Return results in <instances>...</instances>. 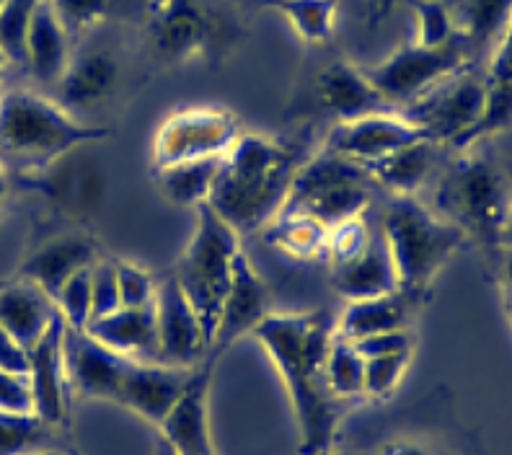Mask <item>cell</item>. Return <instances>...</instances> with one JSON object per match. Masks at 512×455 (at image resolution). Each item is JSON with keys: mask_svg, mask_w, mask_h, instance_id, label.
<instances>
[{"mask_svg": "<svg viewBox=\"0 0 512 455\" xmlns=\"http://www.w3.org/2000/svg\"><path fill=\"white\" fill-rule=\"evenodd\" d=\"M280 373L298 424L300 455H329L342 422V401L326 386V352L334 337V316L316 311H269L251 331Z\"/></svg>", "mask_w": 512, "mask_h": 455, "instance_id": "obj_1", "label": "cell"}, {"mask_svg": "<svg viewBox=\"0 0 512 455\" xmlns=\"http://www.w3.org/2000/svg\"><path fill=\"white\" fill-rule=\"evenodd\" d=\"M306 156L288 140L241 132L220 161L218 179L207 205L238 236L259 231L285 207L293 179Z\"/></svg>", "mask_w": 512, "mask_h": 455, "instance_id": "obj_2", "label": "cell"}, {"mask_svg": "<svg viewBox=\"0 0 512 455\" xmlns=\"http://www.w3.org/2000/svg\"><path fill=\"white\" fill-rule=\"evenodd\" d=\"M432 210L476 244L505 262L510 246V181L507 171L481 145L456 150L435 181Z\"/></svg>", "mask_w": 512, "mask_h": 455, "instance_id": "obj_3", "label": "cell"}, {"mask_svg": "<svg viewBox=\"0 0 512 455\" xmlns=\"http://www.w3.org/2000/svg\"><path fill=\"white\" fill-rule=\"evenodd\" d=\"M112 132L88 125L63 104L32 88L0 94V166L13 179H26L81 145H99Z\"/></svg>", "mask_w": 512, "mask_h": 455, "instance_id": "obj_4", "label": "cell"}, {"mask_svg": "<svg viewBox=\"0 0 512 455\" xmlns=\"http://www.w3.org/2000/svg\"><path fill=\"white\" fill-rule=\"evenodd\" d=\"M383 244L394 262L399 290L422 298L463 249L466 238L417 197H394L383 212Z\"/></svg>", "mask_w": 512, "mask_h": 455, "instance_id": "obj_5", "label": "cell"}, {"mask_svg": "<svg viewBox=\"0 0 512 455\" xmlns=\"http://www.w3.org/2000/svg\"><path fill=\"white\" fill-rule=\"evenodd\" d=\"M192 236L174 267V280L200 318L207 344L213 342L220 308L228 295L241 236L210 205L197 207ZM210 352V350H207Z\"/></svg>", "mask_w": 512, "mask_h": 455, "instance_id": "obj_6", "label": "cell"}, {"mask_svg": "<svg viewBox=\"0 0 512 455\" xmlns=\"http://www.w3.org/2000/svg\"><path fill=\"white\" fill-rule=\"evenodd\" d=\"M370 184L373 179L368 169L321 150L303 161L282 210L303 212L331 228L342 220L365 215L370 205Z\"/></svg>", "mask_w": 512, "mask_h": 455, "instance_id": "obj_7", "label": "cell"}, {"mask_svg": "<svg viewBox=\"0 0 512 455\" xmlns=\"http://www.w3.org/2000/svg\"><path fill=\"white\" fill-rule=\"evenodd\" d=\"M471 50L466 39L458 34L450 42L438 47H425V44L409 42L401 44L388 57L373 65H363L368 81L375 91L386 99L391 109L406 106L425 96L435 86L448 81L450 75L461 73L471 65Z\"/></svg>", "mask_w": 512, "mask_h": 455, "instance_id": "obj_8", "label": "cell"}, {"mask_svg": "<svg viewBox=\"0 0 512 455\" xmlns=\"http://www.w3.org/2000/svg\"><path fill=\"white\" fill-rule=\"evenodd\" d=\"M19 181L39 192L57 218L73 228L94 223L109 197V169L94 145L70 150L44 171Z\"/></svg>", "mask_w": 512, "mask_h": 455, "instance_id": "obj_9", "label": "cell"}, {"mask_svg": "<svg viewBox=\"0 0 512 455\" xmlns=\"http://www.w3.org/2000/svg\"><path fill=\"white\" fill-rule=\"evenodd\" d=\"M241 119L215 104H194L176 109L153 132L150 166L153 171L189 161L223 158L241 138Z\"/></svg>", "mask_w": 512, "mask_h": 455, "instance_id": "obj_10", "label": "cell"}, {"mask_svg": "<svg viewBox=\"0 0 512 455\" xmlns=\"http://www.w3.org/2000/svg\"><path fill=\"white\" fill-rule=\"evenodd\" d=\"M484 101V73L471 68L450 75L448 81L401 109L432 143L456 145L476 125Z\"/></svg>", "mask_w": 512, "mask_h": 455, "instance_id": "obj_11", "label": "cell"}, {"mask_svg": "<svg viewBox=\"0 0 512 455\" xmlns=\"http://www.w3.org/2000/svg\"><path fill=\"white\" fill-rule=\"evenodd\" d=\"M145 32L158 60L189 65L207 55L215 24L197 0H148Z\"/></svg>", "mask_w": 512, "mask_h": 455, "instance_id": "obj_12", "label": "cell"}, {"mask_svg": "<svg viewBox=\"0 0 512 455\" xmlns=\"http://www.w3.org/2000/svg\"><path fill=\"white\" fill-rule=\"evenodd\" d=\"M417 140L430 138L414 125L412 119H406L401 112H373L365 117L337 122L326 135L324 150L368 169Z\"/></svg>", "mask_w": 512, "mask_h": 455, "instance_id": "obj_13", "label": "cell"}, {"mask_svg": "<svg viewBox=\"0 0 512 455\" xmlns=\"http://www.w3.org/2000/svg\"><path fill=\"white\" fill-rule=\"evenodd\" d=\"M153 311H156L158 329V362L174 365V368H197L207 357L210 344H207L200 318L174 275L158 280Z\"/></svg>", "mask_w": 512, "mask_h": 455, "instance_id": "obj_14", "label": "cell"}, {"mask_svg": "<svg viewBox=\"0 0 512 455\" xmlns=\"http://www.w3.org/2000/svg\"><path fill=\"white\" fill-rule=\"evenodd\" d=\"M215 360L218 357L207 355L194 368L189 386L171 406L166 419L158 424L161 440L176 455H218L210 430V381H213Z\"/></svg>", "mask_w": 512, "mask_h": 455, "instance_id": "obj_15", "label": "cell"}, {"mask_svg": "<svg viewBox=\"0 0 512 455\" xmlns=\"http://www.w3.org/2000/svg\"><path fill=\"white\" fill-rule=\"evenodd\" d=\"M29 386L34 396V414L50 427L68 422L73 388L65 370V321L57 318L29 350Z\"/></svg>", "mask_w": 512, "mask_h": 455, "instance_id": "obj_16", "label": "cell"}, {"mask_svg": "<svg viewBox=\"0 0 512 455\" xmlns=\"http://www.w3.org/2000/svg\"><path fill=\"white\" fill-rule=\"evenodd\" d=\"M272 311L269 308V287L264 277L259 275V269L249 259L244 249L238 251L236 264H233V277L228 295L220 308L218 326H215L213 342H210V352L207 355L220 357L231 344L246 337L256 326L262 324V318Z\"/></svg>", "mask_w": 512, "mask_h": 455, "instance_id": "obj_17", "label": "cell"}, {"mask_svg": "<svg viewBox=\"0 0 512 455\" xmlns=\"http://www.w3.org/2000/svg\"><path fill=\"white\" fill-rule=\"evenodd\" d=\"M99 256L101 244L94 233L88 228H70L29 251L19 267V277L34 282L39 290L55 300L60 287L81 269L91 267Z\"/></svg>", "mask_w": 512, "mask_h": 455, "instance_id": "obj_18", "label": "cell"}, {"mask_svg": "<svg viewBox=\"0 0 512 455\" xmlns=\"http://www.w3.org/2000/svg\"><path fill=\"white\" fill-rule=\"evenodd\" d=\"M194 368H174L163 362L130 360L122 381H119L114 404L125 406L150 424H161L171 406L179 401L189 386Z\"/></svg>", "mask_w": 512, "mask_h": 455, "instance_id": "obj_19", "label": "cell"}, {"mask_svg": "<svg viewBox=\"0 0 512 455\" xmlns=\"http://www.w3.org/2000/svg\"><path fill=\"white\" fill-rule=\"evenodd\" d=\"M130 360L107 350L88 331L65 326V370L75 396L114 401Z\"/></svg>", "mask_w": 512, "mask_h": 455, "instance_id": "obj_20", "label": "cell"}, {"mask_svg": "<svg viewBox=\"0 0 512 455\" xmlns=\"http://www.w3.org/2000/svg\"><path fill=\"white\" fill-rule=\"evenodd\" d=\"M316 99L331 117H337V122L373 112H396L375 91L363 65L350 60H334L316 75Z\"/></svg>", "mask_w": 512, "mask_h": 455, "instance_id": "obj_21", "label": "cell"}, {"mask_svg": "<svg viewBox=\"0 0 512 455\" xmlns=\"http://www.w3.org/2000/svg\"><path fill=\"white\" fill-rule=\"evenodd\" d=\"M119 83L117 57L101 47L73 52L68 68L60 75L57 101L73 112V109H91V106L107 101Z\"/></svg>", "mask_w": 512, "mask_h": 455, "instance_id": "obj_22", "label": "cell"}, {"mask_svg": "<svg viewBox=\"0 0 512 455\" xmlns=\"http://www.w3.org/2000/svg\"><path fill=\"white\" fill-rule=\"evenodd\" d=\"M73 37L55 16L47 0H39L34 8L24 37V65L37 83L55 86L73 57Z\"/></svg>", "mask_w": 512, "mask_h": 455, "instance_id": "obj_23", "label": "cell"}, {"mask_svg": "<svg viewBox=\"0 0 512 455\" xmlns=\"http://www.w3.org/2000/svg\"><path fill=\"white\" fill-rule=\"evenodd\" d=\"M510 125V32L489 50V65L484 70V101L476 125L471 127L453 150H469L487 145Z\"/></svg>", "mask_w": 512, "mask_h": 455, "instance_id": "obj_24", "label": "cell"}, {"mask_svg": "<svg viewBox=\"0 0 512 455\" xmlns=\"http://www.w3.org/2000/svg\"><path fill=\"white\" fill-rule=\"evenodd\" d=\"M57 318L55 300L24 277L0 282V329L19 339L26 350L42 339Z\"/></svg>", "mask_w": 512, "mask_h": 455, "instance_id": "obj_25", "label": "cell"}, {"mask_svg": "<svg viewBox=\"0 0 512 455\" xmlns=\"http://www.w3.org/2000/svg\"><path fill=\"white\" fill-rule=\"evenodd\" d=\"M88 334L107 350L127 360L158 362L156 311L148 308H117L88 324Z\"/></svg>", "mask_w": 512, "mask_h": 455, "instance_id": "obj_26", "label": "cell"}, {"mask_svg": "<svg viewBox=\"0 0 512 455\" xmlns=\"http://www.w3.org/2000/svg\"><path fill=\"white\" fill-rule=\"evenodd\" d=\"M414 308H417V298L404 290L365 300H350L344 311L334 318V331L350 342L370 337V334H381V331H406L412 329Z\"/></svg>", "mask_w": 512, "mask_h": 455, "instance_id": "obj_27", "label": "cell"}, {"mask_svg": "<svg viewBox=\"0 0 512 455\" xmlns=\"http://www.w3.org/2000/svg\"><path fill=\"white\" fill-rule=\"evenodd\" d=\"M331 282H334V290L347 303L350 300L375 298V295H386L399 290L394 262L388 256L381 233L370 236L368 246L355 259L339 264V267H331Z\"/></svg>", "mask_w": 512, "mask_h": 455, "instance_id": "obj_28", "label": "cell"}, {"mask_svg": "<svg viewBox=\"0 0 512 455\" xmlns=\"http://www.w3.org/2000/svg\"><path fill=\"white\" fill-rule=\"evenodd\" d=\"M438 143L417 140L404 145L383 161L368 166L373 184H381L391 192V197H417V192L430 181L432 169L438 163Z\"/></svg>", "mask_w": 512, "mask_h": 455, "instance_id": "obj_29", "label": "cell"}, {"mask_svg": "<svg viewBox=\"0 0 512 455\" xmlns=\"http://www.w3.org/2000/svg\"><path fill=\"white\" fill-rule=\"evenodd\" d=\"M220 161L223 158L176 163V166L153 171V181H156L158 192H161L166 202L176 207H192V210H197L200 205H207L210 194H213Z\"/></svg>", "mask_w": 512, "mask_h": 455, "instance_id": "obj_30", "label": "cell"}, {"mask_svg": "<svg viewBox=\"0 0 512 455\" xmlns=\"http://www.w3.org/2000/svg\"><path fill=\"white\" fill-rule=\"evenodd\" d=\"M512 0H456L450 3L456 16L458 34L466 39L471 55L492 50L510 32Z\"/></svg>", "mask_w": 512, "mask_h": 455, "instance_id": "obj_31", "label": "cell"}, {"mask_svg": "<svg viewBox=\"0 0 512 455\" xmlns=\"http://www.w3.org/2000/svg\"><path fill=\"white\" fill-rule=\"evenodd\" d=\"M267 241L293 259H326L329 228L311 215L295 210H280L267 225Z\"/></svg>", "mask_w": 512, "mask_h": 455, "instance_id": "obj_32", "label": "cell"}, {"mask_svg": "<svg viewBox=\"0 0 512 455\" xmlns=\"http://www.w3.org/2000/svg\"><path fill=\"white\" fill-rule=\"evenodd\" d=\"M262 6L280 13L295 37L311 47L329 42L337 29L339 0H262Z\"/></svg>", "mask_w": 512, "mask_h": 455, "instance_id": "obj_33", "label": "cell"}, {"mask_svg": "<svg viewBox=\"0 0 512 455\" xmlns=\"http://www.w3.org/2000/svg\"><path fill=\"white\" fill-rule=\"evenodd\" d=\"M326 386L329 393L337 401H355L363 399V386H365V360L363 355L355 350V344L350 339L339 337L334 331L331 337L329 352H326Z\"/></svg>", "mask_w": 512, "mask_h": 455, "instance_id": "obj_34", "label": "cell"}, {"mask_svg": "<svg viewBox=\"0 0 512 455\" xmlns=\"http://www.w3.org/2000/svg\"><path fill=\"white\" fill-rule=\"evenodd\" d=\"M417 19V34L414 42L425 47H438L458 37V24L453 8L445 0H406Z\"/></svg>", "mask_w": 512, "mask_h": 455, "instance_id": "obj_35", "label": "cell"}, {"mask_svg": "<svg viewBox=\"0 0 512 455\" xmlns=\"http://www.w3.org/2000/svg\"><path fill=\"white\" fill-rule=\"evenodd\" d=\"M412 355L414 350H404L365 360L363 396H368V399H388L412 368Z\"/></svg>", "mask_w": 512, "mask_h": 455, "instance_id": "obj_36", "label": "cell"}, {"mask_svg": "<svg viewBox=\"0 0 512 455\" xmlns=\"http://www.w3.org/2000/svg\"><path fill=\"white\" fill-rule=\"evenodd\" d=\"M50 424L39 417L0 414V455H21L50 445Z\"/></svg>", "mask_w": 512, "mask_h": 455, "instance_id": "obj_37", "label": "cell"}, {"mask_svg": "<svg viewBox=\"0 0 512 455\" xmlns=\"http://www.w3.org/2000/svg\"><path fill=\"white\" fill-rule=\"evenodd\" d=\"M117 267L119 308H148L156 303L158 277L148 267L130 259H114Z\"/></svg>", "mask_w": 512, "mask_h": 455, "instance_id": "obj_38", "label": "cell"}, {"mask_svg": "<svg viewBox=\"0 0 512 455\" xmlns=\"http://www.w3.org/2000/svg\"><path fill=\"white\" fill-rule=\"evenodd\" d=\"M39 0H0V50L8 63L24 65V37Z\"/></svg>", "mask_w": 512, "mask_h": 455, "instance_id": "obj_39", "label": "cell"}, {"mask_svg": "<svg viewBox=\"0 0 512 455\" xmlns=\"http://www.w3.org/2000/svg\"><path fill=\"white\" fill-rule=\"evenodd\" d=\"M94 267V264H91ZM91 267L70 277L55 295V308L65 326L86 331L91 324Z\"/></svg>", "mask_w": 512, "mask_h": 455, "instance_id": "obj_40", "label": "cell"}, {"mask_svg": "<svg viewBox=\"0 0 512 455\" xmlns=\"http://www.w3.org/2000/svg\"><path fill=\"white\" fill-rule=\"evenodd\" d=\"M370 236L373 233H370V225L365 223V215H357V218L331 225L329 236H326V262L331 267L350 262L368 246Z\"/></svg>", "mask_w": 512, "mask_h": 455, "instance_id": "obj_41", "label": "cell"}, {"mask_svg": "<svg viewBox=\"0 0 512 455\" xmlns=\"http://www.w3.org/2000/svg\"><path fill=\"white\" fill-rule=\"evenodd\" d=\"M47 3L70 37H81L104 24L112 8V0H47Z\"/></svg>", "mask_w": 512, "mask_h": 455, "instance_id": "obj_42", "label": "cell"}, {"mask_svg": "<svg viewBox=\"0 0 512 455\" xmlns=\"http://www.w3.org/2000/svg\"><path fill=\"white\" fill-rule=\"evenodd\" d=\"M119 308L117 293V267L114 259L99 256L91 267V321L107 316Z\"/></svg>", "mask_w": 512, "mask_h": 455, "instance_id": "obj_43", "label": "cell"}, {"mask_svg": "<svg viewBox=\"0 0 512 455\" xmlns=\"http://www.w3.org/2000/svg\"><path fill=\"white\" fill-rule=\"evenodd\" d=\"M0 414L13 417H37L34 396L26 375H13L0 370Z\"/></svg>", "mask_w": 512, "mask_h": 455, "instance_id": "obj_44", "label": "cell"}, {"mask_svg": "<svg viewBox=\"0 0 512 455\" xmlns=\"http://www.w3.org/2000/svg\"><path fill=\"white\" fill-rule=\"evenodd\" d=\"M355 350L363 355V360L370 357L394 355V352L414 350V334L412 329L406 331H381V334H370V337L355 339Z\"/></svg>", "mask_w": 512, "mask_h": 455, "instance_id": "obj_45", "label": "cell"}, {"mask_svg": "<svg viewBox=\"0 0 512 455\" xmlns=\"http://www.w3.org/2000/svg\"><path fill=\"white\" fill-rule=\"evenodd\" d=\"M0 370L13 375H29V350L6 329H0Z\"/></svg>", "mask_w": 512, "mask_h": 455, "instance_id": "obj_46", "label": "cell"}, {"mask_svg": "<svg viewBox=\"0 0 512 455\" xmlns=\"http://www.w3.org/2000/svg\"><path fill=\"white\" fill-rule=\"evenodd\" d=\"M378 455H438L419 437H391L381 445Z\"/></svg>", "mask_w": 512, "mask_h": 455, "instance_id": "obj_47", "label": "cell"}, {"mask_svg": "<svg viewBox=\"0 0 512 455\" xmlns=\"http://www.w3.org/2000/svg\"><path fill=\"white\" fill-rule=\"evenodd\" d=\"M13 189V176L6 166H0V218H3V212H6L8 197H11Z\"/></svg>", "mask_w": 512, "mask_h": 455, "instance_id": "obj_48", "label": "cell"}, {"mask_svg": "<svg viewBox=\"0 0 512 455\" xmlns=\"http://www.w3.org/2000/svg\"><path fill=\"white\" fill-rule=\"evenodd\" d=\"M21 455H75V453H68V450H57V448H52V445H47V448L29 450V453H21Z\"/></svg>", "mask_w": 512, "mask_h": 455, "instance_id": "obj_49", "label": "cell"}, {"mask_svg": "<svg viewBox=\"0 0 512 455\" xmlns=\"http://www.w3.org/2000/svg\"><path fill=\"white\" fill-rule=\"evenodd\" d=\"M396 3H399V0H381V6H378V13H375V19H373L375 24H378L386 13H391V8H394Z\"/></svg>", "mask_w": 512, "mask_h": 455, "instance_id": "obj_50", "label": "cell"}, {"mask_svg": "<svg viewBox=\"0 0 512 455\" xmlns=\"http://www.w3.org/2000/svg\"><path fill=\"white\" fill-rule=\"evenodd\" d=\"M6 68H8V57L0 50V94H3V81H6Z\"/></svg>", "mask_w": 512, "mask_h": 455, "instance_id": "obj_51", "label": "cell"}, {"mask_svg": "<svg viewBox=\"0 0 512 455\" xmlns=\"http://www.w3.org/2000/svg\"><path fill=\"white\" fill-rule=\"evenodd\" d=\"M153 455H174V450H171L169 445L163 443L161 437H158V443H156V450H153Z\"/></svg>", "mask_w": 512, "mask_h": 455, "instance_id": "obj_52", "label": "cell"}, {"mask_svg": "<svg viewBox=\"0 0 512 455\" xmlns=\"http://www.w3.org/2000/svg\"><path fill=\"white\" fill-rule=\"evenodd\" d=\"M370 3V16L375 19V13H378V6H381V0H368Z\"/></svg>", "mask_w": 512, "mask_h": 455, "instance_id": "obj_53", "label": "cell"}, {"mask_svg": "<svg viewBox=\"0 0 512 455\" xmlns=\"http://www.w3.org/2000/svg\"><path fill=\"white\" fill-rule=\"evenodd\" d=\"M329 455H344V453H329Z\"/></svg>", "mask_w": 512, "mask_h": 455, "instance_id": "obj_54", "label": "cell"}, {"mask_svg": "<svg viewBox=\"0 0 512 455\" xmlns=\"http://www.w3.org/2000/svg\"><path fill=\"white\" fill-rule=\"evenodd\" d=\"M174 455H176V453H174Z\"/></svg>", "mask_w": 512, "mask_h": 455, "instance_id": "obj_55", "label": "cell"}]
</instances>
